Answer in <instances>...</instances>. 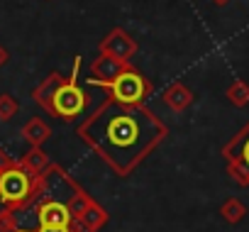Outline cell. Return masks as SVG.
<instances>
[{
	"label": "cell",
	"instance_id": "19",
	"mask_svg": "<svg viewBox=\"0 0 249 232\" xmlns=\"http://www.w3.org/2000/svg\"><path fill=\"white\" fill-rule=\"evenodd\" d=\"M5 59H8V54H5L3 49H0V66H3V64H5Z\"/></svg>",
	"mask_w": 249,
	"mask_h": 232
},
{
	"label": "cell",
	"instance_id": "14",
	"mask_svg": "<svg viewBox=\"0 0 249 232\" xmlns=\"http://www.w3.org/2000/svg\"><path fill=\"white\" fill-rule=\"evenodd\" d=\"M225 95H227V100L234 107H244V105H249V83H244L242 78H237V81L230 83V88L225 90Z\"/></svg>",
	"mask_w": 249,
	"mask_h": 232
},
{
	"label": "cell",
	"instance_id": "17",
	"mask_svg": "<svg viewBox=\"0 0 249 232\" xmlns=\"http://www.w3.org/2000/svg\"><path fill=\"white\" fill-rule=\"evenodd\" d=\"M18 230V213L10 208L0 210V232H15Z\"/></svg>",
	"mask_w": 249,
	"mask_h": 232
},
{
	"label": "cell",
	"instance_id": "18",
	"mask_svg": "<svg viewBox=\"0 0 249 232\" xmlns=\"http://www.w3.org/2000/svg\"><path fill=\"white\" fill-rule=\"evenodd\" d=\"M15 164H18V159H15V157H10L3 147H0V174L8 171V169H10V166H15Z\"/></svg>",
	"mask_w": 249,
	"mask_h": 232
},
{
	"label": "cell",
	"instance_id": "16",
	"mask_svg": "<svg viewBox=\"0 0 249 232\" xmlns=\"http://www.w3.org/2000/svg\"><path fill=\"white\" fill-rule=\"evenodd\" d=\"M20 110L18 98H13L10 93H0V123H10Z\"/></svg>",
	"mask_w": 249,
	"mask_h": 232
},
{
	"label": "cell",
	"instance_id": "6",
	"mask_svg": "<svg viewBox=\"0 0 249 232\" xmlns=\"http://www.w3.org/2000/svg\"><path fill=\"white\" fill-rule=\"evenodd\" d=\"M30 210L37 215L35 217V227H69L71 220H73L66 200H59V198H47V200L37 203Z\"/></svg>",
	"mask_w": 249,
	"mask_h": 232
},
{
	"label": "cell",
	"instance_id": "7",
	"mask_svg": "<svg viewBox=\"0 0 249 232\" xmlns=\"http://www.w3.org/2000/svg\"><path fill=\"white\" fill-rule=\"evenodd\" d=\"M100 54H107L112 59H120L124 64H130L132 56L137 54V42L120 27H115L112 32H107V37L100 42Z\"/></svg>",
	"mask_w": 249,
	"mask_h": 232
},
{
	"label": "cell",
	"instance_id": "4",
	"mask_svg": "<svg viewBox=\"0 0 249 232\" xmlns=\"http://www.w3.org/2000/svg\"><path fill=\"white\" fill-rule=\"evenodd\" d=\"M32 183L35 178L20 166H10L8 171L0 174V203L10 210H22L30 200V193H32Z\"/></svg>",
	"mask_w": 249,
	"mask_h": 232
},
{
	"label": "cell",
	"instance_id": "11",
	"mask_svg": "<svg viewBox=\"0 0 249 232\" xmlns=\"http://www.w3.org/2000/svg\"><path fill=\"white\" fill-rule=\"evenodd\" d=\"M32 178H37V176H42L49 166H52V159H49V154L42 149V147H30V152L18 161Z\"/></svg>",
	"mask_w": 249,
	"mask_h": 232
},
{
	"label": "cell",
	"instance_id": "8",
	"mask_svg": "<svg viewBox=\"0 0 249 232\" xmlns=\"http://www.w3.org/2000/svg\"><path fill=\"white\" fill-rule=\"evenodd\" d=\"M127 66L130 64H124L120 59H112L107 54H98V59H93V64H90V78L88 81L90 83H98V86L110 83L112 78H117Z\"/></svg>",
	"mask_w": 249,
	"mask_h": 232
},
{
	"label": "cell",
	"instance_id": "10",
	"mask_svg": "<svg viewBox=\"0 0 249 232\" xmlns=\"http://www.w3.org/2000/svg\"><path fill=\"white\" fill-rule=\"evenodd\" d=\"M64 81H66V78H64L61 73H49V76L32 90V100H35L37 105H42V107L52 115V98H54L56 88H59Z\"/></svg>",
	"mask_w": 249,
	"mask_h": 232
},
{
	"label": "cell",
	"instance_id": "3",
	"mask_svg": "<svg viewBox=\"0 0 249 232\" xmlns=\"http://www.w3.org/2000/svg\"><path fill=\"white\" fill-rule=\"evenodd\" d=\"M103 86L110 90V100H115L120 105H142L144 98L152 93V83L132 66H127L117 78H112L110 83H103Z\"/></svg>",
	"mask_w": 249,
	"mask_h": 232
},
{
	"label": "cell",
	"instance_id": "5",
	"mask_svg": "<svg viewBox=\"0 0 249 232\" xmlns=\"http://www.w3.org/2000/svg\"><path fill=\"white\" fill-rule=\"evenodd\" d=\"M222 157L227 159L230 178L239 186H249V123L225 144Z\"/></svg>",
	"mask_w": 249,
	"mask_h": 232
},
{
	"label": "cell",
	"instance_id": "13",
	"mask_svg": "<svg viewBox=\"0 0 249 232\" xmlns=\"http://www.w3.org/2000/svg\"><path fill=\"white\" fill-rule=\"evenodd\" d=\"M22 137L30 147H42L49 137H52V127L42 120V118H30L22 125Z\"/></svg>",
	"mask_w": 249,
	"mask_h": 232
},
{
	"label": "cell",
	"instance_id": "12",
	"mask_svg": "<svg viewBox=\"0 0 249 232\" xmlns=\"http://www.w3.org/2000/svg\"><path fill=\"white\" fill-rule=\"evenodd\" d=\"M76 220H78L88 232H100V230L105 227V222H107V210L90 198V203L86 205V210H83Z\"/></svg>",
	"mask_w": 249,
	"mask_h": 232
},
{
	"label": "cell",
	"instance_id": "1",
	"mask_svg": "<svg viewBox=\"0 0 249 232\" xmlns=\"http://www.w3.org/2000/svg\"><path fill=\"white\" fill-rule=\"evenodd\" d=\"M166 132V125L144 105H120L110 98L78 127V137L117 176H130L164 142Z\"/></svg>",
	"mask_w": 249,
	"mask_h": 232
},
{
	"label": "cell",
	"instance_id": "2",
	"mask_svg": "<svg viewBox=\"0 0 249 232\" xmlns=\"http://www.w3.org/2000/svg\"><path fill=\"white\" fill-rule=\"evenodd\" d=\"M78 71H81V56L73 59L71 78H66V81L56 88V93H54V98H52V115H54V118L66 120V123L81 118L83 110H86V105H88V95H86V93L78 88V83H76Z\"/></svg>",
	"mask_w": 249,
	"mask_h": 232
},
{
	"label": "cell",
	"instance_id": "9",
	"mask_svg": "<svg viewBox=\"0 0 249 232\" xmlns=\"http://www.w3.org/2000/svg\"><path fill=\"white\" fill-rule=\"evenodd\" d=\"M161 100L166 103L169 110H174V112H183V110L196 100V95H193V90H191L188 86H183V83H171V86L161 93Z\"/></svg>",
	"mask_w": 249,
	"mask_h": 232
},
{
	"label": "cell",
	"instance_id": "20",
	"mask_svg": "<svg viewBox=\"0 0 249 232\" xmlns=\"http://www.w3.org/2000/svg\"><path fill=\"white\" fill-rule=\"evenodd\" d=\"M210 3H215V5H227L230 0H210Z\"/></svg>",
	"mask_w": 249,
	"mask_h": 232
},
{
	"label": "cell",
	"instance_id": "15",
	"mask_svg": "<svg viewBox=\"0 0 249 232\" xmlns=\"http://www.w3.org/2000/svg\"><path fill=\"white\" fill-rule=\"evenodd\" d=\"M220 215L230 222V225H237L244 215H247V205L239 200V198H227L220 208Z\"/></svg>",
	"mask_w": 249,
	"mask_h": 232
}]
</instances>
